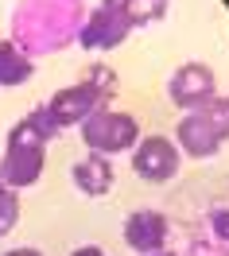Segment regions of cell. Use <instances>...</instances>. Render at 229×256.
<instances>
[{
    "label": "cell",
    "instance_id": "6da1fadb",
    "mask_svg": "<svg viewBox=\"0 0 229 256\" xmlns=\"http://www.w3.org/2000/svg\"><path fill=\"white\" fill-rule=\"evenodd\" d=\"M58 132L62 128L50 120L47 105H39L24 120H16L8 132V148L0 156V182L16 194L24 186H35L43 175V163H47V144L58 140Z\"/></svg>",
    "mask_w": 229,
    "mask_h": 256
},
{
    "label": "cell",
    "instance_id": "7a4b0ae2",
    "mask_svg": "<svg viewBox=\"0 0 229 256\" xmlns=\"http://www.w3.org/2000/svg\"><path fill=\"white\" fill-rule=\"evenodd\" d=\"M78 128H82L86 152L105 156V160L132 152V148H136V140H140V124H136V116H132V112H124V109H113V105H101L98 112H90Z\"/></svg>",
    "mask_w": 229,
    "mask_h": 256
},
{
    "label": "cell",
    "instance_id": "3957f363",
    "mask_svg": "<svg viewBox=\"0 0 229 256\" xmlns=\"http://www.w3.org/2000/svg\"><path fill=\"white\" fill-rule=\"evenodd\" d=\"M128 156H132L136 178H140V182H152V186L171 182L182 167V156H179V148H175L171 136H140Z\"/></svg>",
    "mask_w": 229,
    "mask_h": 256
},
{
    "label": "cell",
    "instance_id": "277c9868",
    "mask_svg": "<svg viewBox=\"0 0 229 256\" xmlns=\"http://www.w3.org/2000/svg\"><path fill=\"white\" fill-rule=\"evenodd\" d=\"M132 35V24L128 16L116 8V4H105V0H98L90 12L82 16V24H78V43H82V50H113L120 47L124 39Z\"/></svg>",
    "mask_w": 229,
    "mask_h": 256
},
{
    "label": "cell",
    "instance_id": "5b68a950",
    "mask_svg": "<svg viewBox=\"0 0 229 256\" xmlns=\"http://www.w3.org/2000/svg\"><path fill=\"white\" fill-rule=\"evenodd\" d=\"M167 97H171V105L190 112L198 105H206L210 97H218V78L206 62H182L167 78Z\"/></svg>",
    "mask_w": 229,
    "mask_h": 256
},
{
    "label": "cell",
    "instance_id": "8992f818",
    "mask_svg": "<svg viewBox=\"0 0 229 256\" xmlns=\"http://www.w3.org/2000/svg\"><path fill=\"white\" fill-rule=\"evenodd\" d=\"M101 105H105V97L90 86V82H74V86H62V90H54L47 101V112H50V120L58 128H78L90 116V112H98Z\"/></svg>",
    "mask_w": 229,
    "mask_h": 256
},
{
    "label": "cell",
    "instance_id": "52a82bcc",
    "mask_svg": "<svg viewBox=\"0 0 229 256\" xmlns=\"http://www.w3.org/2000/svg\"><path fill=\"white\" fill-rule=\"evenodd\" d=\"M124 244H128L136 256H156L167 248V237H171V222H167L160 210H132L124 218Z\"/></svg>",
    "mask_w": 229,
    "mask_h": 256
},
{
    "label": "cell",
    "instance_id": "ba28073f",
    "mask_svg": "<svg viewBox=\"0 0 229 256\" xmlns=\"http://www.w3.org/2000/svg\"><path fill=\"white\" fill-rule=\"evenodd\" d=\"M175 148H179L182 160H214L218 152H222V140H218V132H214L198 112H186L179 124H175Z\"/></svg>",
    "mask_w": 229,
    "mask_h": 256
},
{
    "label": "cell",
    "instance_id": "9c48e42d",
    "mask_svg": "<svg viewBox=\"0 0 229 256\" xmlns=\"http://www.w3.org/2000/svg\"><path fill=\"white\" fill-rule=\"evenodd\" d=\"M70 178H74V186L86 198H105V194L113 190V160L86 152V160H78L70 167Z\"/></svg>",
    "mask_w": 229,
    "mask_h": 256
},
{
    "label": "cell",
    "instance_id": "30bf717a",
    "mask_svg": "<svg viewBox=\"0 0 229 256\" xmlns=\"http://www.w3.org/2000/svg\"><path fill=\"white\" fill-rule=\"evenodd\" d=\"M32 74H35L32 54H24L16 39H0V86L4 90L24 86V82H32Z\"/></svg>",
    "mask_w": 229,
    "mask_h": 256
},
{
    "label": "cell",
    "instance_id": "8fae6325",
    "mask_svg": "<svg viewBox=\"0 0 229 256\" xmlns=\"http://www.w3.org/2000/svg\"><path fill=\"white\" fill-rule=\"evenodd\" d=\"M171 8V0H120V12L128 16L132 32L136 28H148V24H160Z\"/></svg>",
    "mask_w": 229,
    "mask_h": 256
},
{
    "label": "cell",
    "instance_id": "7c38bea8",
    "mask_svg": "<svg viewBox=\"0 0 229 256\" xmlns=\"http://www.w3.org/2000/svg\"><path fill=\"white\" fill-rule=\"evenodd\" d=\"M190 112H198V116L218 132V140H222V144L229 140V97L218 94V97H210L206 105H198V109H190Z\"/></svg>",
    "mask_w": 229,
    "mask_h": 256
},
{
    "label": "cell",
    "instance_id": "4fadbf2b",
    "mask_svg": "<svg viewBox=\"0 0 229 256\" xmlns=\"http://www.w3.org/2000/svg\"><path fill=\"white\" fill-rule=\"evenodd\" d=\"M86 82L98 90L101 97H105V105H113L116 101V90H120V78H116V70L113 66H105V62H94L90 70H86Z\"/></svg>",
    "mask_w": 229,
    "mask_h": 256
},
{
    "label": "cell",
    "instance_id": "5bb4252c",
    "mask_svg": "<svg viewBox=\"0 0 229 256\" xmlns=\"http://www.w3.org/2000/svg\"><path fill=\"white\" fill-rule=\"evenodd\" d=\"M20 222V194L0 182V237H8Z\"/></svg>",
    "mask_w": 229,
    "mask_h": 256
},
{
    "label": "cell",
    "instance_id": "9a60e30c",
    "mask_svg": "<svg viewBox=\"0 0 229 256\" xmlns=\"http://www.w3.org/2000/svg\"><path fill=\"white\" fill-rule=\"evenodd\" d=\"M210 233L222 240V244H229V210H214L210 214Z\"/></svg>",
    "mask_w": 229,
    "mask_h": 256
},
{
    "label": "cell",
    "instance_id": "2e32d148",
    "mask_svg": "<svg viewBox=\"0 0 229 256\" xmlns=\"http://www.w3.org/2000/svg\"><path fill=\"white\" fill-rule=\"evenodd\" d=\"M70 256H109L105 248H98V244H82V248H74Z\"/></svg>",
    "mask_w": 229,
    "mask_h": 256
},
{
    "label": "cell",
    "instance_id": "e0dca14e",
    "mask_svg": "<svg viewBox=\"0 0 229 256\" xmlns=\"http://www.w3.org/2000/svg\"><path fill=\"white\" fill-rule=\"evenodd\" d=\"M4 256H43V252H39V248H8Z\"/></svg>",
    "mask_w": 229,
    "mask_h": 256
},
{
    "label": "cell",
    "instance_id": "ac0fdd59",
    "mask_svg": "<svg viewBox=\"0 0 229 256\" xmlns=\"http://www.w3.org/2000/svg\"><path fill=\"white\" fill-rule=\"evenodd\" d=\"M156 256H179V252H167V248H164V252H156Z\"/></svg>",
    "mask_w": 229,
    "mask_h": 256
},
{
    "label": "cell",
    "instance_id": "d6986e66",
    "mask_svg": "<svg viewBox=\"0 0 229 256\" xmlns=\"http://www.w3.org/2000/svg\"><path fill=\"white\" fill-rule=\"evenodd\" d=\"M105 4H116V8H120V0H105Z\"/></svg>",
    "mask_w": 229,
    "mask_h": 256
}]
</instances>
